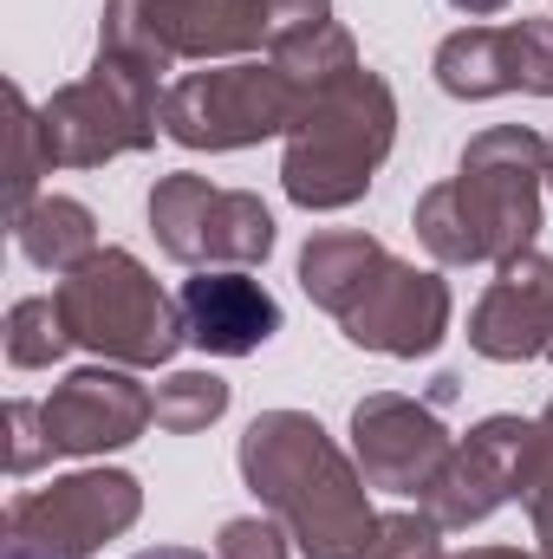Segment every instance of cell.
<instances>
[{
	"label": "cell",
	"mask_w": 553,
	"mask_h": 559,
	"mask_svg": "<svg viewBox=\"0 0 553 559\" xmlns=\"http://www.w3.org/2000/svg\"><path fill=\"white\" fill-rule=\"evenodd\" d=\"M449 7H456V13H469V20H489V13H502L508 0H449Z\"/></svg>",
	"instance_id": "cell-33"
},
{
	"label": "cell",
	"mask_w": 553,
	"mask_h": 559,
	"mask_svg": "<svg viewBox=\"0 0 553 559\" xmlns=\"http://www.w3.org/2000/svg\"><path fill=\"white\" fill-rule=\"evenodd\" d=\"M449 280L436 267H416V261H398L372 280V293L339 319V332L358 345V352H378V358H430L443 338H449Z\"/></svg>",
	"instance_id": "cell-12"
},
{
	"label": "cell",
	"mask_w": 553,
	"mask_h": 559,
	"mask_svg": "<svg viewBox=\"0 0 553 559\" xmlns=\"http://www.w3.org/2000/svg\"><path fill=\"white\" fill-rule=\"evenodd\" d=\"M131 559H209V554H196V547H143Z\"/></svg>",
	"instance_id": "cell-34"
},
{
	"label": "cell",
	"mask_w": 553,
	"mask_h": 559,
	"mask_svg": "<svg viewBox=\"0 0 553 559\" xmlns=\"http://www.w3.org/2000/svg\"><path fill=\"white\" fill-rule=\"evenodd\" d=\"M515 33V72H521V92L553 98V20H508Z\"/></svg>",
	"instance_id": "cell-28"
},
{
	"label": "cell",
	"mask_w": 553,
	"mask_h": 559,
	"mask_svg": "<svg viewBox=\"0 0 553 559\" xmlns=\"http://www.w3.org/2000/svg\"><path fill=\"white\" fill-rule=\"evenodd\" d=\"M515 501H521V508H541V501H553V404L534 417V429H528V455H521Z\"/></svg>",
	"instance_id": "cell-29"
},
{
	"label": "cell",
	"mask_w": 553,
	"mask_h": 559,
	"mask_svg": "<svg viewBox=\"0 0 553 559\" xmlns=\"http://www.w3.org/2000/svg\"><path fill=\"white\" fill-rule=\"evenodd\" d=\"M215 559H293V534L261 514H235L215 534Z\"/></svg>",
	"instance_id": "cell-26"
},
{
	"label": "cell",
	"mask_w": 553,
	"mask_h": 559,
	"mask_svg": "<svg viewBox=\"0 0 553 559\" xmlns=\"http://www.w3.org/2000/svg\"><path fill=\"white\" fill-rule=\"evenodd\" d=\"M280 150V189L293 209L306 215H339L352 202H365L372 176L385 169L391 143H398V92L378 72H345L319 92H306L293 131Z\"/></svg>",
	"instance_id": "cell-2"
},
{
	"label": "cell",
	"mask_w": 553,
	"mask_h": 559,
	"mask_svg": "<svg viewBox=\"0 0 553 559\" xmlns=\"http://www.w3.org/2000/svg\"><path fill=\"white\" fill-rule=\"evenodd\" d=\"M365 559H443V521L430 508H391L378 514Z\"/></svg>",
	"instance_id": "cell-25"
},
{
	"label": "cell",
	"mask_w": 553,
	"mask_h": 559,
	"mask_svg": "<svg viewBox=\"0 0 553 559\" xmlns=\"http://www.w3.org/2000/svg\"><path fill=\"white\" fill-rule=\"evenodd\" d=\"M209 202H215V182L209 176H196V169L156 176V189H150V235H156V248L176 267H189V248H196V228H202V209Z\"/></svg>",
	"instance_id": "cell-21"
},
{
	"label": "cell",
	"mask_w": 553,
	"mask_h": 559,
	"mask_svg": "<svg viewBox=\"0 0 553 559\" xmlns=\"http://www.w3.org/2000/svg\"><path fill=\"white\" fill-rule=\"evenodd\" d=\"M299 105L306 85H293L274 59H222L163 85V138L209 156L255 150L268 138H286Z\"/></svg>",
	"instance_id": "cell-4"
},
{
	"label": "cell",
	"mask_w": 553,
	"mask_h": 559,
	"mask_svg": "<svg viewBox=\"0 0 553 559\" xmlns=\"http://www.w3.org/2000/svg\"><path fill=\"white\" fill-rule=\"evenodd\" d=\"M72 345H85L98 365H125V371H156L169 365L189 332H183V306L156 286L131 248H98L85 267L52 286Z\"/></svg>",
	"instance_id": "cell-3"
},
{
	"label": "cell",
	"mask_w": 553,
	"mask_h": 559,
	"mask_svg": "<svg viewBox=\"0 0 553 559\" xmlns=\"http://www.w3.org/2000/svg\"><path fill=\"white\" fill-rule=\"evenodd\" d=\"M39 131L52 150V169H105L118 156H138L163 131V79L98 52L85 79L59 85L39 105Z\"/></svg>",
	"instance_id": "cell-5"
},
{
	"label": "cell",
	"mask_w": 553,
	"mask_h": 559,
	"mask_svg": "<svg viewBox=\"0 0 553 559\" xmlns=\"http://www.w3.org/2000/svg\"><path fill=\"white\" fill-rule=\"evenodd\" d=\"M528 521H534V559H553V501L528 508Z\"/></svg>",
	"instance_id": "cell-31"
},
{
	"label": "cell",
	"mask_w": 553,
	"mask_h": 559,
	"mask_svg": "<svg viewBox=\"0 0 553 559\" xmlns=\"http://www.w3.org/2000/svg\"><path fill=\"white\" fill-rule=\"evenodd\" d=\"M274 254V209L248 189H215V202L202 209L189 267H261Z\"/></svg>",
	"instance_id": "cell-17"
},
{
	"label": "cell",
	"mask_w": 553,
	"mask_h": 559,
	"mask_svg": "<svg viewBox=\"0 0 553 559\" xmlns=\"http://www.w3.org/2000/svg\"><path fill=\"white\" fill-rule=\"evenodd\" d=\"M242 481L293 534L299 559H365L372 547V481L358 455H345L326 423L306 411H261L242 429Z\"/></svg>",
	"instance_id": "cell-1"
},
{
	"label": "cell",
	"mask_w": 553,
	"mask_h": 559,
	"mask_svg": "<svg viewBox=\"0 0 553 559\" xmlns=\"http://www.w3.org/2000/svg\"><path fill=\"white\" fill-rule=\"evenodd\" d=\"M456 436L443 429L436 404H416V397H398V391H372L352 404V455L365 468L372 488L385 495H404V501H423L449 462Z\"/></svg>",
	"instance_id": "cell-9"
},
{
	"label": "cell",
	"mask_w": 553,
	"mask_h": 559,
	"mask_svg": "<svg viewBox=\"0 0 553 559\" xmlns=\"http://www.w3.org/2000/svg\"><path fill=\"white\" fill-rule=\"evenodd\" d=\"M436 85L462 105H482V98H502V92H521V72H515V33L508 26H456L436 59H430Z\"/></svg>",
	"instance_id": "cell-16"
},
{
	"label": "cell",
	"mask_w": 553,
	"mask_h": 559,
	"mask_svg": "<svg viewBox=\"0 0 553 559\" xmlns=\"http://www.w3.org/2000/svg\"><path fill=\"white\" fill-rule=\"evenodd\" d=\"M268 46L261 0H105L98 13V52L131 59L143 72L176 66H222Z\"/></svg>",
	"instance_id": "cell-6"
},
{
	"label": "cell",
	"mask_w": 553,
	"mask_h": 559,
	"mask_svg": "<svg viewBox=\"0 0 553 559\" xmlns=\"http://www.w3.org/2000/svg\"><path fill=\"white\" fill-rule=\"evenodd\" d=\"M39 176H52V150H46V131H39V105L13 85V189H7V222L26 215L46 195Z\"/></svg>",
	"instance_id": "cell-24"
},
{
	"label": "cell",
	"mask_w": 553,
	"mask_h": 559,
	"mask_svg": "<svg viewBox=\"0 0 553 559\" xmlns=\"http://www.w3.org/2000/svg\"><path fill=\"white\" fill-rule=\"evenodd\" d=\"M143 514V481L125 468H72L7 508V540L52 559H92L105 540L131 534Z\"/></svg>",
	"instance_id": "cell-8"
},
{
	"label": "cell",
	"mask_w": 553,
	"mask_h": 559,
	"mask_svg": "<svg viewBox=\"0 0 553 559\" xmlns=\"http://www.w3.org/2000/svg\"><path fill=\"white\" fill-rule=\"evenodd\" d=\"M7 475L13 481H26L39 462H52L59 449H52V436H46V417H39V404H26V397H13L7 404Z\"/></svg>",
	"instance_id": "cell-27"
},
{
	"label": "cell",
	"mask_w": 553,
	"mask_h": 559,
	"mask_svg": "<svg viewBox=\"0 0 553 559\" xmlns=\"http://www.w3.org/2000/svg\"><path fill=\"white\" fill-rule=\"evenodd\" d=\"M456 195L475 222L482 267H508L541 241V189H548V138L528 124H489L456 156Z\"/></svg>",
	"instance_id": "cell-7"
},
{
	"label": "cell",
	"mask_w": 553,
	"mask_h": 559,
	"mask_svg": "<svg viewBox=\"0 0 553 559\" xmlns=\"http://www.w3.org/2000/svg\"><path fill=\"white\" fill-rule=\"evenodd\" d=\"M13 241H20V254L39 267V274H72V267H85L92 254H98V215L79 202V195H39L26 215H13Z\"/></svg>",
	"instance_id": "cell-18"
},
{
	"label": "cell",
	"mask_w": 553,
	"mask_h": 559,
	"mask_svg": "<svg viewBox=\"0 0 553 559\" xmlns=\"http://www.w3.org/2000/svg\"><path fill=\"white\" fill-rule=\"evenodd\" d=\"M72 352V332H66V312L59 299H13L7 306V365L13 371H46Z\"/></svg>",
	"instance_id": "cell-22"
},
{
	"label": "cell",
	"mask_w": 553,
	"mask_h": 559,
	"mask_svg": "<svg viewBox=\"0 0 553 559\" xmlns=\"http://www.w3.org/2000/svg\"><path fill=\"white\" fill-rule=\"evenodd\" d=\"M469 345L495 365H528L548 358L553 345V261L534 248L482 286L475 312H469Z\"/></svg>",
	"instance_id": "cell-13"
},
{
	"label": "cell",
	"mask_w": 553,
	"mask_h": 559,
	"mask_svg": "<svg viewBox=\"0 0 553 559\" xmlns=\"http://www.w3.org/2000/svg\"><path fill=\"white\" fill-rule=\"evenodd\" d=\"M528 417H482L469 436H456L436 488L416 501L443 521V534H469L482 527L489 514H502L515 501V481H521V455H528Z\"/></svg>",
	"instance_id": "cell-11"
},
{
	"label": "cell",
	"mask_w": 553,
	"mask_h": 559,
	"mask_svg": "<svg viewBox=\"0 0 553 559\" xmlns=\"http://www.w3.org/2000/svg\"><path fill=\"white\" fill-rule=\"evenodd\" d=\"M443 559H534L521 547H469V554H443Z\"/></svg>",
	"instance_id": "cell-32"
},
{
	"label": "cell",
	"mask_w": 553,
	"mask_h": 559,
	"mask_svg": "<svg viewBox=\"0 0 553 559\" xmlns=\"http://www.w3.org/2000/svg\"><path fill=\"white\" fill-rule=\"evenodd\" d=\"M156 429H169V436H196V429H209V423L228 417V378H215V371H169L156 391Z\"/></svg>",
	"instance_id": "cell-23"
},
{
	"label": "cell",
	"mask_w": 553,
	"mask_h": 559,
	"mask_svg": "<svg viewBox=\"0 0 553 559\" xmlns=\"http://www.w3.org/2000/svg\"><path fill=\"white\" fill-rule=\"evenodd\" d=\"M268 59H274L293 85L319 92V85H332V79L358 72V39H352L339 20H319V26H306V33H286V39H274V46H268Z\"/></svg>",
	"instance_id": "cell-20"
},
{
	"label": "cell",
	"mask_w": 553,
	"mask_h": 559,
	"mask_svg": "<svg viewBox=\"0 0 553 559\" xmlns=\"http://www.w3.org/2000/svg\"><path fill=\"white\" fill-rule=\"evenodd\" d=\"M548 189H553V138H548Z\"/></svg>",
	"instance_id": "cell-35"
},
{
	"label": "cell",
	"mask_w": 553,
	"mask_h": 559,
	"mask_svg": "<svg viewBox=\"0 0 553 559\" xmlns=\"http://www.w3.org/2000/svg\"><path fill=\"white\" fill-rule=\"evenodd\" d=\"M411 228H416V241L430 248V261H436V267H482L475 222H469V209H462V195H456V182H449V176H443V182H430V189L416 195Z\"/></svg>",
	"instance_id": "cell-19"
},
{
	"label": "cell",
	"mask_w": 553,
	"mask_h": 559,
	"mask_svg": "<svg viewBox=\"0 0 553 559\" xmlns=\"http://www.w3.org/2000/svg\"><path fill=\"white\" fill-rule=\"evenodd\" d=\"M39 417L59 455H111L156 423V397L125 365H79L52 384V397H39Z\"/></svg>",
	"instance_id": "cell-10"
},
{
	"label": "cell",
	"mask_w": 553,
	"mask_h": 559,
	"mask_svg": "<svg viewBox=\"0 0 553 559\" xmlns=\"http://www.w3.org/2000/svg\"><path fill=\"white\" fill-rule=\"evenodd\" d=\"M176 306H183L189 345L209 358H248L280 332V299L242 267H196V280H183Z\"/></svg>",
	"instance_id": "cell-14"
},
{
	"label": "cell",
	"mask_w": 553,
	"mask_h": 559,
	"mask_svg": "<svg viewBox=\"0 0 553 559\" xmlns=\"http://www.w3.org/2000/svg\"><path fill=\"white\" fill-rule=\"evenodd\" d=\"M261 13H268V46H274L286 33H306V26L332 20V0H261Z\"/></svg>",
	"instance_id": "cell-30"
},
{
	"label": "cell",
	"mask_w": 553,
	"mask_h": 559,
	"mask_svg": "<svg viewBox=\"0 0 553 559\" xmlns=\"http://www.w3.org/2000/svg\"><path fill=\"white\" fill-rule=\"evenodd\" d=\"M548 358H553V345H548Z\"/></svg>",
	"instance_id": "cell-36"
},
{
	"label": "cell",
	"mask_w": 553,
	"mask_h": 559,
	"mask_svg": "<svg viewBox=\"0 0 553 559\" xmlns=\"http://www.w3.org/2000/svg\"><path fill=\"white\" fill-rule=\"evenodd\" d=\"M385 267H391V248L378 235H365V228H326V235H313L299 248V293L319 312L345 319L372 293V280L385 274Z\"/></svg>",
	"instance_id": "cell-15"
}]
</instances>
